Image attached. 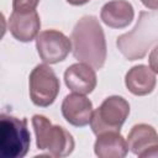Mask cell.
<instances>
[{"instance_id": "obj_16", "label": "cell", "mask_w": 158, "mask_h": 158, "mask_svg": "<svg viewBox=\"0 0 158 158\" xmlns=\"http://www.w3.org/2000/svg\"><path fill=\"white\" fill-rule=\"evenodd\" d=\"M141 1H142V4L144 6L152 9L153 11H156L157 7H158V0H141Z\"/></svg>"}, {"instance_id": "obj_4", "label": "cell", "mask_w": 158, "mask_h": 158, "mask_svg": "<svg viewBox=\"0 0 158 158\" xmlns=\"http://www.w3.org/2000/svg\"><path fill=\"white\" fill-rule=\"evenodd\" d=\"M32 125L38 149L47 151L53 157H65L73 152L75 146L74 139L62 126L52 125L51 121L42 115H35L32 117Z\"/></svg>"}, {"instance_id": "obj_15", "label": "cell", "mask_w": 158, "mask_h": 158, "mask_svg": "<svg viewBox=\"0 0 158 158\" xmlns=\"http://www.w3.org/2000/svg\"><path fill=\"white\" fill-rule=\"evenodd\" d=\"M40 0H12L14 11L19 12H27L36 10Z\"/></svg>"}, {"instance_id": "obj_18", "label": "cell", "mask_w": 158, "mask_h": 158, "mask_svg": "<svg viewBox=\"0 0 158 158\" xmlns=\"http://www.w3.org/2000/svg\"><path fill=\"white\" fill-rule=\"evenodd\" d=\"M67 1L69 4H72V5H84L90 0H67Z\"/></svg>"}, {"instance_id": "obj_7", "label": "cell", "mask_w": 158, "mask_h": 158, "mask_svg": "<svg viewBox=\"0 0 158 158\" xmlns=\"http://www.w3.org/2000/svg\"><path fill=\"white\" fill-rule=\"evenodd\" d=\"M36 47L44 63L54 64L67 58L72 49V42L57 30H46L37 35Z\"/></svg>"}, {"instance_id": "obj_12", "label": "cell", "mask_w": 158, "mask_h": 158, "mask_svg": "<svg viewBox=\"0 0 158 158\" xmlns=\"http://www.w3.org/2000/svg\"><path fill=\"white\" fill-rule=\"evenodd\" d=\"M135 12L132 5L126 0H112L106 2L100 12L105 25L112 28H123L131 23Z\"/></svg>"}, {"instance_id": "obj_1", "label": "cell", "mask_w": 158, "mask_h": 158, "mask_svg": "<svg viewBox=\"0 0 158 158\" xmlns=\"http://www.w3.org/2000/svg\"><path fill=\"white\" fill-rule=\"evenodd\" d=\"M70 40L75 59L94 69L102 68L106 60V41L101 25L95 16H83L75 23Z\"/></svg>"}, {"instance_id": "obj_3", "label": "cell", "mask_w": 158, "mask_h": 158, "mask_svg": "<svg viewBox=\"0 0 158 158\" xmlns=\"http://www.w3.org/2000/svg\"><path fill=\"white\" fill-rule=\"evenodd\" d=\"M30 144L27 120L0 114V158H22Z\"/></svg>"}, {"instance_id": "obj_17", "label": "cell", "mask_w": 158, "mask_h": 158, "mask_svg": "<svg viewBox=\"0 0 158 158\" xmlns=\"http://www.w3.org/2000/svg\"><path fill=\"white\" fill-rule=\"evenodd\" d=\"M5 31H6V21H5L4 15L0 12V40L4 37Z\"/></svg>"}, {"instance_id": "obj_13", "label": "cell", "mask_w": 158, "mask_h": 158, "mask_svg": "<svg viewBox=\"0 0 158 158\" xmlns=\"http://www.w3.org/2000/svg\"><path fill=\"white\" fill-rule=\"evenodd\" d=\"M125 84L133 95H147L156 86V72L147 65H136L127 72Z\"/></svg>"}, {"instance_id": "obj_6", "label": "cell", "mask_w": 158, "mask_h": 158, "mask_svg": "<svg viewBox=\"0 0 158 158\" xmlns=\"http://www.w3.org/2000/svg\"><path fill=\"white\" fill-rule=\"evenodd\" d=\"M30 96L35 105L47 107L53 104L59 93V80L46 64H38L30 74Z\"/></svg>"}, {"instance_id": "obj_11", "label": "cell", "mask_w": 158, "mask_h": 158, "mask_svg": "<svg viewBox=\"0 0 158 158\" xmlns=\"http://www.w3.org/2000/svg\"><path fill=\"white\" fill-rule=\"evenodd\" d=\"M65 85L77 94H90L96 86L95 70L85 63H74L64 73Z\"/></svg>"}, {"instance_id": "obj_10", "label": "cell", "mask_w": 158, "mask_h": 158, "mask_svg": "<svg viewBox=\"0 0 158 158\" xmlns=\"http://www.w3.org/2000/svg\"><path fill=\"white\" fill-rule=\"evenodd\" d=\"M11 35L21 42H30L37 37L41 28V20L36 10L27 12L14 11L9 20Z\"/></svg>"}, {"instance_id": "obj_2", "label": "cell", "mask_w": 158, "mask_h": 158, "mask_svg": "<svg viewBox=\"0 0 158 158\" xmlns=\"http://www.w3.org/2000/svg\"><path fill=\"white\" fill-rule=\"evenodd\" d=\"M157 31L158 25L156 11H142L139 12L138 21L133 30L118 36L116 46L128 60L141 59L147 54L149 47L157 42Z\"/></svg>"}, {"instance_id": "obj_9", "label": "cell", "mask_w": 158, "mask_h": 158, "mask_svg": "<svg viewBox=\"0 0 158 158\" xmlns=\"http://www.w3.org/2000/svg\"><path fill=\"white\" fill-rule=\"evenodd\" d=\"M62 114L70 125L83 127L90 122L93 104L86 96L74 93L64 98L62 102Z\"/></svg>"}, {"instance_id": "obj_8", "label": "cell", "mask_w": 158, "mask_h": 158, "mask_svg": "<svg viewBox=\"0 0 158 158\" xmlns=\"http://www.w3.org/2000/svg\"><path fill=\"white\" fill-rule=\"evenodd\" d=\"M127 148L138 157L158 156V136L156 130L146 123L135 125L127 137Z\"/></svg>"}, {"instance_id": "obj_5", "label": "cell", "mask_w": 158, "mask_h": 158, "mask_svg": "<svg viewBox=\"0 0 158 158\" xmlns=\"http://www.w3.org/2000/svg\"><path fill=\"white\" fill-rule=\"evenodd\" d=\"M130 114V105L122 96H109L93 111L90 126L98 136L104 132H120L121 126Z\"/></svg>"}, {"instance_id": "obj_14", "label": "cell", "mask_w": 158, "mask_h": 158, "mask_svg": "<svg viewBox=\"0 0 158 158\" xmlns=\"http://www.w3.org/2000/svg\"><path fill=\"white\" fill-rule=\"evenodd\" d=\"M94 151L100 158H122L127 154L128 148L120 132H104L98 135Z\"/></svg>"}]
</instances>
